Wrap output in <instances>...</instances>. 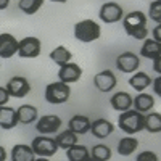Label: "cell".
Masks as SVG:
<instances>
[{
	"label": "cell",
	"instance_id": "cell-1",
	"mask_svg": "<svg viewBox=\"0 0 161 161\" xmlns=\"http://www.w3.org/2000/svg\"><path fill=\"white\" fill-rule=\"evenodd\" d=\"M123 26L127 36L137 40H145L148 36V29H147V15L143 11H130L126 16H123Z\"/></svg>",
	"mask_w": 161,
	"mask_h": 161
},
{
	"label": "cell",
	"instance_id": "cell-2",
	"mask_svg": "<svg viewBox=\"0 0 161 161\" xmlns=\"http://www.w3.org/2000/svg\"><path fill=\"white\" fill-rule=\"evenodd\" d=\"M118 126L121 130L129 134V136L139 134L140 130H143V114L136 110H127L119 114Z\"/></svg>",
	"mask_w": 161,
	"mask_h": 161
},
{
	"label": "cell",
	"instance_id": "cell-3",
	"mask_svg": "<svg viewBox=\"0 0 161 161\" xmlns=\"http://www.w3.org/2000/svg\"><path fill=\"white\" fill-rule=\"evenodd\" d=\"M102 29L100 24L93 19H82L74 24V37L80 42H93V40L100 39Z\"/></svg>",
	"mask_w": 161,
	"mask_h": 161
},
{
	"label": "cell",
	"instance_id": "cell-4",
	"mask_svg": "<svg viewBox=\"0 0 161 161\" xmlns=\"http://www.w3.org/2000/svg\"><path fill=\"white\" fill-rule=\"evenodd\" d=\"M71 87L63 82H52L45 87V100L52 105H61L69 100Z\"/></svg>",
	"mask_w": 161,
	"mask_h": 161
},
{
	"label": "cell",
	"instance_id": "cell-5",
	"mask_svg": "<svg viewBox=\"0 0 161 161\" xmlns=\"http://www.w3.org/2000/svg\"><path fill=\"white\" fill-rule=\"evenodd\" d=\"M31 148L34 152V155L40 156V158H50L58 152V147L55 143V139L47 137V136H39L32 140Z\"/></svg>",
	"mask_w": 161,
	"mask_h": 161
},
{
	"label": "cell",
	"instance_id": "cell-6",
	"mask_svg": "<svg viewBox=\"0 0 161 161\" xmlns=\"http://www.w3.org/2000/svg\"><path fill=\"white\" fill-rule=\"evenodd\" d=\"M42 52V44L37 37H24L18 40V55L21 58H37Z\"/></svg>",
	"mask_w": 161,
	"mask_h": 161
},
{
	"label": "cell",
	"instance_id": "cell-7",
	"mask_svg": "<svg viewBox=\"0 0 161 161\" xmlns=\"http://www.w3.org/2000/svg\"><path fill=\"white\" fill-rule=\"evenodd\" d=\"M98 16L103 23L111 24V23H118V21L123 19L124 11H123V7H121L118 2H105L100 7Z\"/></svg>",
	"mask_w": 161,
	"mask_h": 161
},
{
	"label": "cell",
	"instance_id": "cell-8",
	"mask_svg": "<svg viewBox=\"0 0 161 161\" xmlns=\"http://www.w3.org/2000/svg\"><path fill=\"white\" fill-rule=\"evenodd\" d=\"M5 89L8 90L10 97H13V98H23V97H26L31 92V84H29V80L26 77H23V76H13L7 82Z\"/></svg>",
	"mask_w": 161,
	"mask_h": 161
},
{
	"label": "cell",
	"instance_id": "cell-9",
	"mask_svg": "<svg viewBox=\"0 0 161 161\" xmlns=\"http://www.w3.org/2000/svg\"><path fill=\"white\" fill-rule=\"evenodd\" d=\"M61 127V119L57 114H45L37 119L36 130L42 136H50V134H57Z\"/></svg>",
	"mask_w": 161,
	"mask_h": 161
},
{
	"label": "cell",
	"instance_id": "cell-10",
	"mask_svg": "<svg viewBox=\"0 0 161 161\" xmlns=\"http://www.w3.org/2000/svg\"><path fill=\"white\" fill-rule=\"evenodd\" d=\"M139 66H140V58L134 52H124L116 58V68L124 74L136 73L139 69Z\"/></svg>",
	"mask_w": 161,
	"mask_h": 161
},
{
	"label": "cell",
	"instance_id": "cell-11",
	"mask_svg": "<svg viewBox=\"0 0 161 161\" xmlns=\"http://www.w3.org/2000/svg\"><path fill=\"white\" fill-rule=\"evenodd\" d=\"M82 76V68L77 64V63H66L63 66H60V71H58V77H60V82L63 84H74L80 79Z\"/></svg>",
	"mask_w": 161,
	"mask_h": 161
},
{
	"label": "cell",
	"instance_id": "cell-12",
	"mask_svg": "<svg viewBox=\"0 0 161 161\" xmlns=\"http://www.w3.org/2000/svg\"><path fill=\"white\" fill-rule=\"evenodd\" d=\"M93 84H95V87L100 90V92H111L116 84H118V79L114 76L113 71L110 69H105V71H100L98 74H95V77H93Z\"/></svg>",
	"mask_w": 161,
	"mask_h": 161
},
{
	"label": "cell",
	"instance_id": "cell-13",
	"mask_svg": "<svg viewBox=\"0 0 161 161\" xmlns=\"http://www.w3.org/2000/svg\"><path fill=\"white\" fill-rule=\"evenodd\" d=\"M18 53V40L8 32L0 34V58H11Z\"/></svg>",
	"mask_w": 161,
	"mask_h": 161
},
{
	"label": "cell",
	"instance_id": "cell-14",
	"mask_svg": "<svg viewBox=\"0 0 161 161\" xmlns=\"http://www.w3.org/2000/svg\"><path fill=\"white\" fill-rule=\"evenodd\" d=\"M113 130H114V126H113V123H110L108 119L98 118L95 121H92L90 132H92L93 137H97V139H106L110 134H113Z\"/></svg>",
	"mask_w": 161,
	"mask_h": 161
},
{
	"label": "cell",
	"instance_id": "cell-15",
	"mask_svg": "<svg viewBox=\"0 0 161 161\" xmlns=\"http://www.w3.org/2000/svg\"><path fill=\"white\" fill-rule=\"evenodd\" d=\"M18 126V116H16V110L11 106H0V127L10 130L15 129Z\"/></svg>",
	"mask_w": 161,
	"mask_h": 161
},
{
	"label": "cell",
	"instance_id": "cell-16",
	"mask_svg": "<svg viewBox=\"0 0 161 161\" xmlns=\"http://www.w3.org/2000/svg\"><path fill=\"white\" fill-rule=\"evenodd\" d=\"M90 126H92V121L87 116H84V114H74L69 119V123H68V129L71 132H74L76 136L90 132Z\"/></svg>",
	"mask_w": 161,
	"mask_h": 161
},
{
	"label": "cell",
	"instance_id": "cell-17",
	"mask_svg": "<svg viewBox=\"0 0 161 161\" xmlns=\"http://www.w3.org/2000/svg\"><path fill=\"white\" fill-rule=\"evenodd\" d=\"M132 106H134V110H136V111H139L142 114H147V113H150L153 110L155 98L150 95V93L140 92L136 98H132Z\"/></svg>",
	"mask_w": 161,
	"mask_h": 161
},
{
	"label": "cell",
	"instance_id": "cell-18",
	"mask_svg": "<svg viewBox=\"0 0 161 161\" xmlns=\"http://www.w3.org/2000/svg\"><path fill=\"white\" fill-rule=\"evenodd\" d=\"M11 161H34L36 155L31 148V145L26 143H18L11 148V155H10Z\"/></svg>",
	"mask_w": 161,
	"mask_h": 161
},
{
	"label": "cell",
	"instance_id": "cell-19",
	"mask_svg": "<svg viewBox=\"0 0 161 161\" xmlns=\"http://www.w3.org/2000/svg\"><path fill=\"white\" fill-rule=\"evenodd\" d=\"M110 103L113 106V110L124 113V111L130 110V106H132V95H129L127 92H116L111 97Z\"/></svg>",
	"mask_w": 161,
	"mask_h": 161
},
{
	"label": "cell",
	"instance_id": "cell-20",
	"mask_svg": "<svg viewBox=\"0 0 161 161\" xmlns=\"http://www.w3.org/2000/svg\"><path fill=\"white\" fill-rule=\"evenodd\" d=\"M18 124H32L37 121V108L32 105H21L16 108Z\"/></svg>",
	"mask_w": 161,
	"mask_h": 161
},
{
	"label": "cell",
	"instance_id": "cell-21",
	"mask_svg": "<svg viewBox=\"0 0 161 161\" xmlns=\"http://www.w3.org/2000/svg\"><path fill=\"white\" fill-rule=\"evenodd\" d=\"M129 86L134 89V90H137V92H143L148 86H152V77L143 73V71H139V73H134L130 77H129Z\"/></svg>",
	"mask_w": 161,
	"mask_h": 161
},
{
	"label": "cell",
	"instance_id": "cell-22",
	"mask_svg": "<svg viewBox=\"0 0 161 161\" xmlns=\"http://www.w3.org/2000/svg\"><path fill=\"white\" fill-rule=\"evenodd\" d=\"M161 44L155 42L153 39H145L143 40V45L140 48V57L143 58H148V60H156L159 58V52H161Z\"/></svg>",
	"mask_w": 161,
	"mask_h": 161
},
{
	"label": "cell",
	"instance_id": "cell-23",
	"mask_svg": "<svg viewBox=\"0 0 161 161\" xmlns=\"http://www.w3.org/2000/svg\"><path fill=\"white\" fill-rule=\"evenodd\" d=\"M66 158L68 161H90V152L84 145H73L66 150Z\"/></svg>",
	"mask_w": 161,
	"mask_h": 161
},
{
	"label": "cell",
	"instance_id": "cell-24",
	"mask_svg": "<svg viewBox=\"0 0 161 161\" xmlns=\"http://www.w3.org/2000/svg\"><path fill=\"white\" fill-rule=\"evenodd\" d=\"M143 129L150 134H158L161 130V114L156 111H150L143 114Z\"/></svg>",
	"mask_w": 161,
	"mask_h": 161
},
{
	"label": "cell",
	"instance_id": "cell-25",
	"mask_svg": "<svg viewBox=\"0 0 161 161\" xmlns=\"http://www.w3.org/2000/svg\"><path fill=\"white\" fill-rule=\"evenodd\" d=\"M139 148V139L137 137H123L118 142V153L121 156H129Z\"/></svg>",
	"mask_w": 161,
	"mask_h": 161
},
{
	"label": "cell",
	"instance_id": "cell-26",
	"mask_svg": "<svg viewBox=\"0 0 161 161\" xmlns=\"http://www.w3.org/2000/svg\"><path fill=\"white\" fill-rule=\"evenodd\" d=\"M50 58H52L53 63H57L58 66H63V64H66V63L71 61L73 53H71L68 48H66V47L58 45L57 48H53V50L50 52Z\"/></svg>",
	"mask_w": 161,
	"mask_h": 161
},
{
	"label": "cell",
	"instance_id": "cell-27",
	"mask_svg": "<svg viewBox=\"0 0 161 161\" xmlns=\"http://www.w3.org/2000/svg\"><path fill=\"white\" fill-rule=\"evenodd\" d=\"M55 143L58 148H64V150H68L69 147L76 145L77 143V136L74 132H71L69 129L68 130H61L58 136L55 137Z\"/></svg>",
	"mask_w": 161,
	"mask_h": 161
},
{
	"label": "cell",
	"instance_id": "cell-28",
	"mask_svg": "<svg viewBox=\"0 0 161 161\" xmlns=\"http://www.w3.org/2000/svg\"><path fill=\"white\" fill-rule=\"evenodd\" d=\"M111 158V150L105 143L93 145L90 150V159L92 161H108Z\"/></svg>",
	"mask_w": 161,
	"mask_h": 161
},
{
	"label": "cell",
	"instance_id": "cell-29",
	"mask_svg": "<svg viewBox=\"0 0 161 161\" xmlns=\"http://www.w3.org/2000/svg\"><path fill=\"white\" fill-rule=\"evenodd\" d=\"M44 5L42 0H19L18 2V7L23 13H26V15H34V13H37L40 10V7Z\"/></svg>",
	"mask_w": 161,
	"mask_h": 161
},
{
	"label": "cell",
	"instance_id": "cell-30",
	"mask_svg": "<svg viewBox=\"0 0 161 161\" xmlns=\"http://www.w3.org/2000/svg\"><path fill=\"white\" fill-rule=\"evenodd\" d=\"M148 15L156 24L161 23V5H159V2H152L150 3V13Z\"/></svg>",
	"mask_w": 161,
	"mask_h": 161
},
{
	"label": "cell",
	"instance_id": "cell-31",
	"mask_svg": "<svg viewBox=\"0 0 161 161\" xmlns=\"http://www.w3.org/2000/svg\"><path fill=\"white\" fill-rule=\"evenodd\" d=\"M136 161H159V158H158V155L155 152L145 150V152H140L137 155V159Z\"/></svg>",
	"mask_w": 161,
	"mask_h": 161
},
{
	"label": "cell",
	"instance_id": "cell-32",
	"mask_svg": "<svg viewBox=\"0 0 161 161\" xmlns=\"http://www.w3.org/2000/svg\"><path fill=\"white\" fill-rule=\"evenodd\" d=\"M10 100V93L5 87H0V106H5Z\"/></svg>",
	"mask_w": 161,
	"mask_h": 161
},
{
	"label": "cell",
	"instance_id": "cell-33",
	"mask_svg": "<svg viewBox=\"0 0 161 161\" xmlns=\"http://www.w3.org/2000/svg\"><path fill=\"white\" fill-rule=\"evenodd\" d=\"M152 86H153L155 95L159 97V95H161V76H158V77H155V79L152 80Z\"/></svg>",
	"mask_w": 161,
	"mask_h": 161
},
{
	"label": "cell",
	"instance_id": "cell-34",
	"mask_svg": "<svg viewBox=\"0 0 161 161\" xmlns=\"http://www.w3.org/2000/svg\"><path fill=\"white\" fill-rule=\"evenodd\" d=\"M153 32V40H155V42H158V44H161V26L159 24H156V28L152 31Z\"/></svg>",
	"mask_w": 161,
	"mask_h": 161
},
{
	"label": "cell",
	"instance_id": "cell-35",
	"mask_svg": "<svg viewBox=\"0 0 161 161\" xmlns=\"http://www.w3.org/2000/svg\"><path fill=\"white\" fill-rule=\"evenodd\" d=\"M153 71H156L158 74L161 73V69H159V58H156V60H153Z\"/></svg>",
	"mask_w": 161,
	"mask_h": 161
},
{
	"label": "cell",
	"instance_id": "cell-36",
	"mask_svg": "<svg viewBox=\"0 0 161 161\" xmlns=\"http://www.w3.org/2000/svg\"><path fill=\"white\" fill-rule=\"evenodd\" d=\"M7 159V150L3 147H0V161H5Z\"/></svg>",
	"mask_w": 161,
	"mask_h": 161
},
{
	"label": "cell",
	"instance_id": "cell-37",
	"mask_svg": "<svg viewBox=\"0 0 161 161\" xmlns=\"http://www.w3.org/2000/svg\"><path fill=\"white\" fill-rule=\"evenodd\" d=\"M10 5V0H0V10H5Z\"/></svg>",
	"mask_w": 161,
	"mask_h": 161
},
{
	"label": "cell",
	"instance_id": "cell-38",
	"mask_svg": "<svg viewBox=\"0 0 161 161\" xmlns=\"http://www.w3.org/2000/svg\"><path fill=\"white\" fill-rule=\"evenodd\" d=\"M34 161H48V158H37V159H34Z\"/></svg>",
	"mask_w": 161,
	"mask_h": 161
},
{
	"label": "cell",
	"instance_id": "cell-39",
	"mask_svg": "<svg viewBox=\"0 0 161 161\" xmlns=\"http://www.w3.org/2000/svg\"><path fill=\"white\" fill-rule=\"evenodd\" d=\"M90 161H92V159H90Z\"/></svg>",
	"mask_w": 161,
	"mask_h": 161
}]
</instances>
